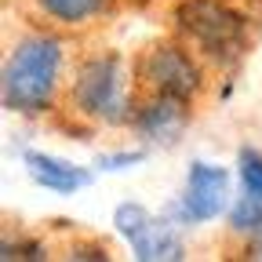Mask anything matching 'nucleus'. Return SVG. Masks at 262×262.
<instances>
[{"mask_svg":"<svg viewBox=\"0 0 262 262\" xmlns=\"http://www.w3.org/2000/svg\"><path fill=\"white\" fill-rule=\"evenodd\" d=\"M73 110L84 120L95 124H124L131 120V102H127V77L117 55H95L84 58L70 88Z\"/></svg>","mask_w":262,"mask_h":262,"instance_id":"obj_3","label":"nucleus"},{"mask_svg":"<svg viewBox=\"0 0 262 262\" xmlns=\"http://www.w3.org/2000/svg\"><path fill=\"white\" fill-rule=\"evenodd\" d=\"M142 153H113V157H102V168H124V164H139Z\"/></svg>","mask_w":262,"mask_h":262,"instance_id":"obj_12","label":"nucleus"},{"mask_svg":"<svg viewBox=\"0 0 262 262\" xmlns=\"http://www.w3.org/2000/svg\"><path fill=\"white\" fill-rule=\"evenodd\" d=\"M22 164H26V171L29 179L51 189V193H62V196H70L77 189H84L91 182V175L84 168H77V164L70 160H62V157H51V153H40V149H26L22 153Z\"/></svg>","mask_w":262,"mask_h":262,"instance_id":"obj_8","label":"nucleus"},{"mask_svg":"<svg viewBox=\"0 0 262 262\" xmlns=\"http://www.w3.org/2000/svg\"><path fill=\"white\" fill-rule=\"evenodd\" d=\"M229 208V171L222 164H208V160H193L189 175H186V189L179 211L186 222H211Z\"/></svg>","mask_w":262,"mask_h":262,"instance_id":"obj_6","label":"nucleus"},{"mask_svg":"<svg viewBox=\"0 0 262 262\" xmlns=\"http://www.w3.org/2000/svg\"><path fill=\"white\" fill-rule=\"evenodd\" d=\"M33 4L55 26H84L106 8V0H33Z\"/></svg>","mask_w":262,"mask_h":262,"instance_id":"obj_9","label":"nucleus"},{"mask_svg":"<svg viewBox=\"0 0 262 262\" xmlns=\"http://www.w3.org/2000/svg\"><path fill=\"white\" fill-rule=\"evenodd\" d=\"M237 171H241L244 193L262 196V153H258V149H251V146L241 149V157H237Z\"/></svg>","mask_w":262,"mask_h":262,"instance_id":"obj_11","label":"nucleus"},{"mask_svg":"<svg viewBox=\"0 0 262 262\" xmlns=\"http://www.w3.org/2000/svg\"><path fill=\"white\" fill-rule=\"evenodd\" d=\"M139 77L149 91H160V95H175V98H189L201 88V66L196 58L182 48V44H153L139 66Z\"/></svg>","mask_w":262,"mask_h":262,"instance_id":"obj_5","label":"nucleus"},{"mask_svg":"<svg viewBox=\"0 0 262 262\" xmlns=\"http://www.w3.org/2000/svg\"><path fill=\"white\" fill-rule=\"evenodd\" d=\"M131 124H135V131H139V135H146L149 142L171 146V142H179V135H182L186 124H189L186 98L149 91L146 102L131 110Z\"/></svg>","mask_w":262,"mask_h":262,"instance_id":"obj_7","label":"nucleus"},{"mask_svg":"<svg viewBox=\"0 0 262 262\" xmlns=\"http://www.w3.org/2000/svg\"><path fill=\"white\" fill-rule=\"evenodd\" d=\"M113 226H117V233L131 244V251H135L139 262H179V258H186L179 229L168 219H157L149 208H142L135 201L117 204Z\"/></svg>","mask_w":262,"mask_h":262,"instance_id":"obj_4","label":"nucleus"},{"mask_svg":"<svg viewBox=\"0 0 262 262\" xmlns=\"http://www.w3.org/2000/svg\"><path fill=\"white\" fill-rule=\"evenodd\" d=\"M229 229L241 237H258L262 233V196L244 193L241 201L229 204Z\"/></svg>","mask_w":262,"mask_h":262,"instance_id":"obj_10","label":"nucleus"},{"mask_svg":"<svg viewBox=\"0 0 262 262\" xmlns=\"http://www.w3.org/2000/svg\"><path fill=\"white\" fill-rule=\"evenodd\" d=\"M62 40L55 33H26L18 37L4 58V106L11 113L37 117L51 110L58 95V77H62Z\"/></svg>","mask_w":262,"mask_h":262,"instance_id":"obj_1","label":"nucleus"},{"mask_svg":"<svg viewBox=\"0 0 262 262\" xmlns=\"http://www.w3.org/2000/svg\"><path fill=\"white\" fill-rule=\"evenodd\" d=\"M175 26L208 62L229 66L244 55L248 44V15L229 0H182L175 8Z\"/></svg>","mask_w":262,"mask_h":262,"instance_id":"obj_2","label":"nucleus"}]
</instances>
